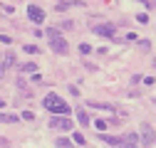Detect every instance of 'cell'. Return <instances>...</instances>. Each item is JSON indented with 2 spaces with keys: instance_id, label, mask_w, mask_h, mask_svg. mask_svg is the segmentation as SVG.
<instances>
[{
  "instance_id": "cell-11",
  "label": "cell",
  "mask_w": 156,
  "mask_h": 148,
  "mask_svg": "<svg viewBox=\"0 0 156 148\" xmlns=\"http://www.w3.org/2000/svg\"><path fill=\"white\" fill-rule=\"evenodd\" d=\"M17 116L15 114H0V123H15Z\"/></svg>"
},
{
  "instance_id": "cell-23",
  "label": "cell",
  "mask_w": 156,
  "mask_h": 148,
  "mask_svg": "<svg viewBox=\"0 0 156 148\" xmlns=\"http://www.w3.org/2000/svg\"><path fill=\"white\" fill-rule=\"evenodd\" d=\"M136 20H139V22L144 25V22H149V15H136Z\"/></svg>"
},
{
  "instance_id": "cell-5",
  "label": "cell",
  "mask_w": 156,
  "mask_h": 148,
  "mask_svg": "<svg viewBox=\"0 0 156 148\" xmlns=\"http://www.w3.org/2000/svg\"><path fill=\"white\" fill-rule=\"evenodd\" d=\"M27 17H30L35 25H42L45 22V10L37 8V5H27Z\"/></svg>"
},
{
  "instance_id": "cell-20",
  "label": "cell",
  "mask_w": 156,
  "mask_h": 148,
  "mask_svg": "<svg viewBox=\"0 0 156 148\" xmlns=\"http://www.w3.org/2000/svg\"><path fill=\"white\" fill-rule=\"evenodd\" d=\"M0 42H3V45H10L12 37H10V35H0Z\"/></svg>"
},
{
  "instance_id": "cell-22",
  "label": "cell",
  "mask_w": 156,
  "mask_h": 148,
  "mask_svg": "<svg viewBox=\"0 0 156 148\" xmlns=\"http://www.w3.org/2000/svg\"><path fill=\"white\" fill-rule=\"evenodd\" d=\"M97 128H99V131H104V128H107V121H104V119H99V121H97Z\"/></svg>"
},
{
  "instance_id": "cell-12",
  "label": "cell",
  "mask_w": 156,
  "mask_h": 148,
  "mask_svg": "<svg viewBox=\"0 0 156 148\" xmlns=\"http://www.w3.org/2000/svg\"><path fill=\"white\" fill-rule=\"evenodd\" d=\"M77 121H80L82 126H87L89 123V114H87V111H77Z\"/></svg>"
},
{
  "instance_id": "cell-18",
  "label": "cell",
  "mask_w": 156,
  "mask_h": 148,
  "mask_svg": "<svg viewBox=\"0 0 156 148\" xmlns=\"http://www.w3.org/2000/svg\"><path fill=\"white\" fill-rule=\"evenodd\" d=\"M80 52H82V54H89V52H92V47H89L87 42H82V45H80Z\"/></svg>"
},
{
  "instance_id": "cell-7",
  "label": "cell",
  "mask_w": 156,
  "mask_h": 148,
  "mask_svg": "<svg viewBox=\"0 0 156 148\" xmlns=\"http://www.w3.org/2000/svg\"><path fill=\"white\" fill-rule=\"evenodd\" d=\"M136 143H139V138H136V133H126L119 143V148H136Z\"/></svg>"
},
{
  "instance_id": "cell-15",
  "label": "cell",
  "mask_w": 156,
  "mask_h": 148,
  "mask_svg": "<svg viewBox=\"0 0 156 148\" xmlns=\"http://www.w3.org/2000/svg\"><path fill=\"white\" fill-rule=\"evenodd\" d=\"M72 143H77V146H84V136H82V133H74V136H72Z\"/></svg>"
},
{
  "instance_id": "cell-1",
  "label": "cell",
  "mask_w": 156,
  "mask_h": 148,
  "mask_svg": "<svg viewBox=\"0 0 156 148\" xmlns=\"http://www.w3.org/2000/svg\"><path fill=\"white\" fill-rule=\"evenodd\" d=\"M42 106L47 109V114H55V116H69L72 114V109L67 106V101L62 96H57V94H47L42 99Z\"/></svg>"
},
{
  "instance_id": "cell-21",
  "label": "cell",
  "mask_w": 156,
  "mask_h": 148,
  "mask_svg": "<svg viewBox=\"0 0 156 148\" xmlns=\"http://www.w3.org/2000/svg\"><path fill=\"white\" fill-rule=\"evenodd\" d=\"M139 47H141V49H146V52H149V49H151V42H149V40H141V42H139Z\"/></svg>"
},
{
  "instance_id": "cell-24",
  "label": "cell",
  "mask_w": 156,
  "mask_h": 148,
  "mask_svg": "<svg viewBox=\"0 0 156 148\" xmlns=\"http://www.w3.org/2000/svg\"><path fill=\"white\" fill-rule=\"evenodd\" d=\"M69 94H72V96H82V94H80V89H77V86H69Z\"/></svg>"
},
{
  "instance_id": "cell-2",
  "label": "cell",
  "mask_w": 156,
  "mask_h": 148,
  "mask_svg": "<svg viewBox=\"0 0 156 148\" xmlns=\"http://www.w3.org/2000/svg\"><path fill=\"white\" fill-rule=\"evenodd\" d=\"M47 42H50V49L55 52V54H67V49H69V45H67V40L62 35H57V37H47Z\"/></svg>"
},
{
  "instance_id": "cell-13",
  "label": "cell",
  "mask_w": 156,
  "mask_h": 148,
  "mask_svg": "<svg viewBox=\"0 0 156 148\" xmlns=\"http://www.w3.org/2000/svg\"><path fill=\"white\" fill-rule=\"evenodd\" d=\"M20 72H23V74H27V72H37V64H32V62H25V64L20 67Z\"/></svg>"
},
{
  "instance_id": "cell-8",
  "label": "cell",
  "mask_w": 156,
  "mask_h": 148,
  "mask_svg": "<svg viewBox=\"0 0 156 148\" xmlns=\"http://www.w3.org/2000/svg\"><path fill=\"white\" fill-rule=\"evenodd\" d=\"M69 8H82V3L80 0H60V3H57V10H69Z\"/></svg>"
},
{
  "instance_id": "cell-26",
  "label": "cell",
  "mask_w": 156,
  "mask_h": 148,
  "mask_svg": "<svg viewBox=\"0 0 156 148\" xmlns=\"http://www.w3.org/2000/svg\"><path fill=\"white\" fill-rule=\"evenodd\" d=\"M154 64H156V59H154Z\"/></svg>"
},
{
  "instance_id": "cell-9",
  "label": "cell",
  "mask_w": 156,
  "mask_h": 148,
  "mask_svg": "<svg viewBox=\"0 0 156 148\" xmlns=\"http://www.w3.org/2000/svg\"><path fill=\"white\" fill-rule=\"evenodd\" d=\"M87 106H92V109H102V111H116L114 104H104V101H87Z\"/></svg>"
},
{
  "instance_id": "cell-10",
  "label": "cell",
  "mask_w": 156,
  "mask_h": 148,
  "mask_svg": "<svg viewBox=\"0 0 156 148\" xmlns=\"http://www.w3.org/2000/svg\"><path fill=\"white\" fill-rule=\"evenodd\" d=\"M55 146H57V148H74V143H72L69 138H57Z\"/></svg>"
},
{
  "instance_id": "cell-17",
  "label": "cell",
  "mask_w": 156,
  "mask_h": 148,
  "mask_svg": "<svg viewBox=\"0 0 156 148\" xmlns=\"http://www.w3.org/2000/svg\"><path fill=\"white\" fill-rule=\"evenodd\" d=\"M23 49H25V52H27V54H37V52H40V49H37V47H35V45H25V47H23Z\"/></svg>"
},
{
  "instance_id": "cell-19",
  "label": "cell",
  "mask_w": 156,
  "mask_h": 148,
  "mask_svg": "<svg viewBox=\"0 0 156 148\" xmlns=\"http://www.w3.org/2000/svg\"><path fill=\"white\" fill-rule=\"evenodd\" d=\"M47 37H57V35H60V30H55V27H47V32H45Z\"/></svg>"
},
{
  "instance_id": "cell-4",
  "label": "cell",
  "mask_w": 156,
  "mask_h": 148,
  "mask_svg": "<svg viewBox=\"0 0 156 148\" xmlns=\"http://www.w3.org/2000/svg\"><path fill=\"white\" fill-rule=\"evenodd\" d=\"M92 32H94V35H99V37H107V40H112L114 32H116V27H114L112 22H102V25H94Z\"/></svg>"
},
{
  "instance_id": "cell-16",
  "label": "cell",
  "mask_w": 156,
  "mask_h": 148,
  "mask_svg": "<svg viewBox=\"0 0 156 148\" xmlns=\"http://www.w3.org/2000/svg\"><path fill=\"white\" fill-rule=\"evenodd\" d=\"M20 119H23V121H35V114H32V111H23Z\"/></svg>"
},
{
  "instance_id": "cell-3",
  "label": "cell",
  "mask_w": 156,
  "mask_h": 148,
  "mask_svg": "<svg viewBox=\"0 0 156 148\" xmlns=\"http://www.w3.org/2000/svg\"><path fill=\"white\" fill-rule=\"evenodd\" d=\"M72 119L69 116H52L50 119V128H57V131H72Z\"/></svg>"
},
{
  "instance_id": "cell-14",
  "label": "cell",
  "mask_w": 156,
  "mask_h": 148,
  "mask_svg": "<svg viewBox=\"0 0 156 148\" xmlns=\"http://www.w3.org/2000/svg\"><path fill=\"white\" fill-rule=\"evenodd\" d=\"M0 12H8V15H12V12H15V8H12V5H8V3H0Z\"/></svg>"
},
{
  "instance_id": "cell-6",
  "label": "cell",
  "mask_w": 156,
  "mask_h": 148,
  "mask_svg": "<svg viewBox=\"0 0 156 148\" xmlns=\"http://www.w3.org/2000/svg\"><path fill=\"white\" fill-rule=\"evenodd\" d=\"M139 133H141V141L146 143V146H151V143H156V131L149 126V123H141V128H139Z\"/></svg>"
},
{
  "instance_id": "cell-25",
  "label": "cell",
  "mask_w": 156,
  "mask_h": 148,
  "mask_svg": "<svg viewBox=\"0 0 156 148\" xmlns=\"http://www.w3.org/2000/svg\"><path fill=\"white\" fill-rule=\"evenodd\" d=\"M139 3H146V0H139Z\"/></svg>"
}]
</instances>
